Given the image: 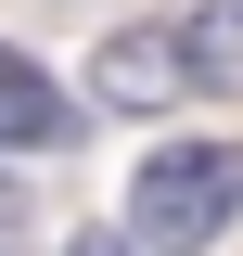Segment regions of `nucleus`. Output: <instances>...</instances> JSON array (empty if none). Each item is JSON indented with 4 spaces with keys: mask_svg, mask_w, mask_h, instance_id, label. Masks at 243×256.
<instances>
[{
    "mask_svg": "<svg viewBox=\"0 0 243 256\" xmlns=\"http://www.w3.org/2000/svg\"><path fill=\"white\" fill-rule=\"evenodd\" d=\"M243 218V141H166L128 180V244L141 256H205Z\"/></svg>",
    "mask_w": 243,
    "mask_h": 256,
    "instance_id": "f257e3e1",
    "label": "nucleus"
},
{
    "mask_svg": "<svg viewBox=\"0 0 243 256\" xmlns=\"http://www.w3.org/2000/svg\"><path fill=\"white\" fill-rule=\"evenodd\" d=\"M90 90L116 102V116H166V102H192V64H180V26H116L90 52Z\"/></svg>",
    "mask_w": 243,
    "mask_h": 256,
    "instance_id": "f03ea898",
    "label": "nucleus"
},
{
    "mask_svg": "<svg viewBox=\"0 0 243 256\" xmlns=\"http://www.w3.org/2000/svg\"><path fill=\"white\" fill-rule=\"evenodd\" d=\"M64 141H77V102L26 52H0V154H64Z\"/></svg>",
    "mask_w": 243,
    "mask_h": 256,
    "instance_id": "7ed1b4c3",
    "label": "nucleus"
},
{
    "mask_svg": "<svg viewBox=\"0 0 243 256\" xmlns=\"http://www.w3.org/2000/svg\"><path fill=\"white\" fill-rule=\"evenodd\" d=\"M166 26H180V64H192V90H243V0L166 13Z\"/></svg>",
    "mask_w": 243,
    "mask_h": 256,
    "instance_id": "20e7f679",
    "label": "nucleus"
},
{
    "mask_svg": "<svg viewBox=\"0 0 243 256\" xmlns=\"http://www.w3.org/2000/svg\"><path fill=\"white\" fill-rule=\"evenodd\" d=\"M77 256H141V244H128V230H90V244H77Z\"/></svg>",
    "mask_w": 243,
    "mask_h": 256,
    "instance_id": "39448f33",
    "label": "nucleus"
},
{
    "mask_svg": "<svg viewBox=\"0 0 243 256\" xmlns=\"http://www.w3.org/2000/svg\"><path fill=\"white\" fill-rule=\"evenodd\" d=\"M0 218H13V192H0Z\"/></svg>",
    "mask_w": 243,
    "mask_h": 256,
    "instance_id": "423d86ee",
    "label": "nucleus"
},
{
    "mask_svg": "<svg viewBox=\"0 0 243 256\" xmlns=\"http://www.w3.org/2000/svg\"><path fill=\"white\" fill-rule=\"evenodd\" d=\"M0 256H13V244H0Z\"/></svg>",
    "mask_w": 243,
    "mask_h": 256,
    "instance_id": "0eeeda50",
    "label": "nucleus"
}]
</instances>
